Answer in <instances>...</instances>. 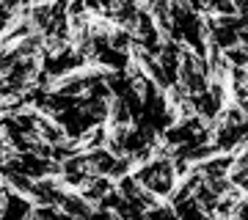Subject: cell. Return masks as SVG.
<instances>
[{
    "mask_svg": "<svg viewBox=\"0 0 248 220\" xmlns=\"http://www.w3.org/2000/svg\"><path fill=\"white\" fill-rule=\"evenodd\" d=\"M58 209H61L63 215H69V218H89L97 206L86 201L78 190H66V193L61 195V201H58Z\"/></svg>",
    "mask_w": 248,
    "mask_h": 220,
    "instance_id": "6da1fadb",
    "label": "cell"
},
{
    "mask_svg": "<svg viewBox=\"0 0 248 220\" xmlns=\"http://www.w3.org/2000/svg\"><path fill=\"white\" fill-rule=\"evenodd\" d=\"M177 209L171 206L169 201H160L157 206H152V209L143 212V220H177Z\"/></svg>",
    "mask_w": 248,
    "mask_h": 220,
    "instance_id": "7a4b0ae2",
    "label": "cell"
},
{
    "mask_svg": "<svg viewBox=\"0 0 248 220\" xmlns=\"http://www.w3.org/2000/svg\"><path fill=\"white\" fill-rule=\"evenodd\" d=\"M223 58L229 61V66H243V69H248V53L243 50V47H229V50H223Z\"/></svg>",
    "mask_w": 248,
    "mask_h": 220,
    "instance_id": "3957f363",
    "label": "cell"
},
{
    "mask_svg": "<svg viewBox=\"0 0 248 220\" xmlns=\"http://www.w3.org/2000/svg\"><path fill=\"white\" fill-rule=\"evenodd\" d=\"M232 218L234 220H248V195H243L237 201V206H234V212H232Z\"/></svg>",
    "mask_w": 248,
    "mask_h": 220,
    "instance_id": "277c9868",
    "label": "cell"
}]
</instances>
